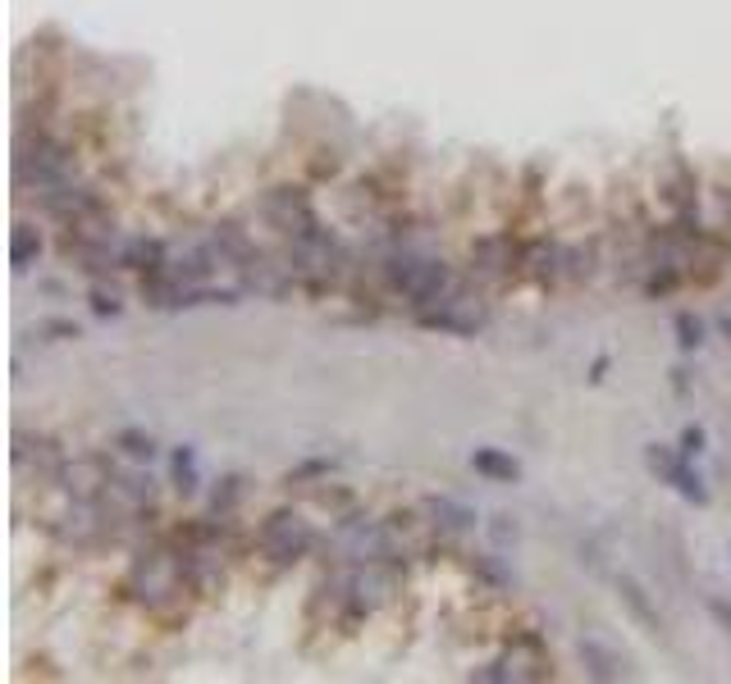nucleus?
<instances>
[{
  "mask_svg": "<svg viewBox=\"0 0 731 684\" xmlns=\"http://www.w3.org/2000/svg\"><path fill=\"white\" fill-rule=\"evenodd\" d=\"M74 174V151L51 137L46 129H33V123H23L19 133V155H14V183L19 188H55V183H69Z\"/></svg>",
  "mask_w": 731,
  "mask_h": 684,
  "instance_id": "nucleus-1",
  "label": "nucleus"
},
{
  "mask_svg": "<svg viewBox=\"0 0 731 684\" xmlns=\"http://www.w3.org/2000/svg\"><path fill=\"white\" fill-rule=\"evenodd\" d=\"M384 278H389V288H393V293H403L416 310H425V306H439V301H444V297H452V288H457V278H452V269H448L444 261L412 256V252H403V256H389Z\"/></svg>",
  "mask_w": 731,
  "mask_h": 684,
  "instance_id": "nucleus-2",
  "label": "nucleus"
},
{
  "mask_svg": "<svg viewBox=\"0 0 731 684\" xmlns=\"http://www.w3.org/2000/svg\"><path fill=\"white\" fill-rule=\"evenodd\" d=\"M257 548L274 566H293L316 548V525L302 520L297 511H270L257 530Z\"/></svg>",
  "mask_w": 731,
  "mask_h": 684,
  "instance_id": "nucleus-3",
  "label": "nucleus"
},
{
  "mask_svg": "<svg viewBox=\"0 0 731 684\" xmlns=\"http://www.w3.org/2000/svg\"><path fill=\"white\" fill-rule=\"evenodd\" d=\"M257 210H261V220L284 238H307L312 229H320L307 188H270Z\"/></svg>",
  "mask_w": 731,
  "mask_h": 684,
  "instance_id": "nucleus-4",
  "label": "nucleus"
},
{
  "mask_svg": "<svg viewBox=\"0 0 731 684\" xmlns=\"http://www.w3.org/2000/svg\"><path fill=\"white\" fill-rule=\"evenodd\" d=\"M645 465H650V475H658L663 484H673L686 503L695 507H709V484L699 479V471L690 465V456L681 448H667V443H650L645 448Z\"/></svg>",
  "mask_w": 731,
  "mask_h": 684,
  "instance_id": "nucleus-5",
  "label": "nucleus"
},
{
  "mask_svg": "<svg viewBox=\"0 0 731 684\" xmlns=\"http://www.w3.org/2000/svg\"><path fill=\"white\" fill-rule=\"evenodd\" d=\"M42 210L51 214V220H59L65 229H78V224H91V220H101L106 206L101 197L87 188V183H55V188L42 192Z\"/></svg>",
  "mask_w": 731,
  "mask_h": 684,
  "instance_id": "nucleus-6",
  "label": "nucleus"
},
{
  "mask_svg": "<svg viewBox=\"0 0 731 684\" xmlns=\"http://www.w3.org/2000/svg\"><path fill=\"white\" fill-rule=\"evenodd\" d=\"M416 324H421V329H439V333L467 338V333H476V329L490 324V310L476 306V301H462V297H444L439 306L416 310Z\"/></svg>",
  "mask_w": 731,
  "mask_h": 684,
  "instance_id": "nucleus-7",
  "label": "nucleus"
},
{
  "mask_svg": "<svg viewBox=\"0 0 731 684\" xmlns=\"http://www.w3.org/2000/svg\"><path fill=\"white\" fill-rule=\"evenodd\" d=\"M14 461L19 465H28L33 461V471L37 475H46V479H65V471H69V452L59 448L55 439H46V433H37V439H28V433H14Z\"/></svg>",
  "mask_w": 731,
  "mask_h": 684,
  "instance_id": "nucleus-8",
  "label": "nucleus"
},
{
  "mask_svg": "<svg viewBox=\"0 0 731 684\" xmlns=\"http://www.w3.org/2000/svg\"><path fill=\"white\" fill-rule=\"evenodd\" d=\"M618 603L626 607V616H631L645 635H654V639H663V635H667V620L658 616V607L650 603V594L640 588V580H635V575H618Z\"/></svg>",
  "mask_w": 731,
  "mask_h": 684,
  "instance_id": "nucleus-9",
  "label": "nucleus"
},
{
  "mask_svg": "<svg viewBox=\"0 0 731 684\" xmlns=\"http://www.w3.org/2000/svg\"><path fill=\"white\" fill-rule=\"evenodd\" d=\"M581 662H586L590 680H626L631 675V662L618 648H608L603 639H581Z\"/></svg>",
  "mask_w": 731,
  "mask_h": 684,
  "instance_id": "nucleus-10",
  "label": "nucleus"
},
{
  "mask_svg": "<svg viewBox=\"0 0 731 684\" xmlns=\"http://www.w3.org/2000/svg\"><path fill=\"white\" fill-rule=\"evenodd\" d=\"M421 511L430 516V525H435V530H444V534L476 530V511L467 503H457V497H425Z\"/></svg>",
  "mask_w": 731,
  "mask_h": 684,
  "instance_id": "nucleus-11",
  "label": "nucleus"
},
{
  "mask_svg": "<svg viewBox=\"0 0 731 684\" xmlns=\"http://www.w3.org/2000/svg\"><path fill=\"white\" fill-rule=\"evenodd\" d=\"M210 246L220 252V261H229V265H238V269L257 256V246H252L248 229H242L238 220H220V224H216V238H210Z\"/></svg>",
  "mask_w": 731,
  "mask_h": 684,
  "instance_id": "nucleus-12",
  "label": "nucleus"
},
{
  "mask_svg": "<svg viewBox=\"0 0 731 684\" xmlns=\"http://www.w3.org/2000/svg\"><path fill=\"white\" fill-rule=\"evenodd\" d=\"M119 265L138 269V274H151V269L170 265V252H165L161 238H129L124 246H119Z\"/></svg>",
  "mask_w": 731,
  "mask_h": 684,
  "instance_id": "nucleus-13",
  "label": "nucleus"
},
{
  "mask_svg": "<svg viewBox=\"0 0 731 684\" xmlns=\"http://www.w3.org/2000/svg\"><path fill=\"white\" fill-rule=\"evenodd\" d=\"M471 471L484 475V479H494V484H516V479H522V461L499 452V448H476L471 452Z\"/></svg>",
  "mask_w": 731,
  "mask_h": 684,
  "instance_id": "nucleus-14",
  "label": "nucleus"
},
{
  "mask_svg": "<svg viewBox=\"0 0 731 684\" xmlns=\"http://www.w3.org/2000/svg\"><path fill=\"white\" fill-rule=\"evenodd\" d=\"M471 265H476L480 274H499V269H508V265H512V246H508V238H480V242L471 246Z\"/></svg>",
  "mask_w": 731,
  "mask_h": 684,
  "instance_id": "nucleus-15",
  "label": "nucleus"
},
{
  "mask_svg": "<svg viewBox=\"0 0 731 684\" xmlns=\"http://www.w3.org/2000/svg\"><path fill=\"white\" fill-rule=\"evenodd\" d=\"M42 256V233L33 229V224H14V246H10V261H14V269L23 274L28 265H33Z\"/></svg>",
  "mask_w": 731,
  "mask_h": 684,
  "instance_id": "nucleus-16",
  "label": "nucleus"
},
{
  "mask_svg": "<svg viewBox=\"0 0 731 684\" xmlns=\"http://www.w3.org/2000/svg\"><path fill=\"white\" fill-rule=\"evenodd\" d=\"M170 471H174V488L188 497V493H197V452L193 448H174V456H170Z\"/></svg>",
  "mask_w": 731,
  "mask_h": 684,
  "instance_id": "nucleus-17",
  "label": "nucleus"
},
{
  "mask_svg": "<svg viewBox=\"0 0 731 684\" xmlns=\"http://www.w3.org/2000/svg\"><path fill=\"white\" fill-rule=\"evenodd\" d=\"M114 448L124 452L129 461H151V456H156V439H151V433H142V429H119V433H114Z\"/></svg>",
  "mask_w": 731,
  "mask_h": 684,
  "instance_id": "nucleus-18",
  "label": "nucleus"
},
{
  "mask_svg": "<svg viewBox=\"0 0 731 684\" xmlns=\"http://www.w3.org/2000/svg\"><path fill=\"white\" fill-rule=\"evenodd\" d=\"M238 497H242V475H225L220 488H216V497H210V516H216V520H229L233 507H238Z\"/></svg>",
  "mask_w": 731,
  "mask_h": 684,
  "instance_id": "nucleus-19",
  "label": "nucleus"
},
{
  "mask_svg": "<svg viewBox=\"0 0 731 684\" xmlns=\"http://www.w3.org/2000/svg\"><path fill=\"white\" fill-rule=\"evenodd\" d=\"M677 347L681 352H699V347H705V320L690 316V310H681V316H677Z\"/></svg>",
  "mask_w": 731,
  "mask_h": 684,
  "instance_id": "nucleus-20",
  "label": "nucleus"
},
{
  "mask_svg": "<svg viewBox=\"0 0 731 684\" xmlns=\"http://www.w3.org/2000/svg\"><path fill=\"white\" fill-rule=\"evenodd\" d=\"M677 284H681V269H677L673 261H663V265L645 278V297H667V293H677Z\"/></svg>",
  "mask_w": 731,
  "mask_h": 684,
  "instance_id": "nucleus-21",
  "label": "nucleus"
},
{
  "mask_svg": "<svg viewBox=\"0 0 731 684\" xmlns=\"http://www.w3.org/2000/svg\"><path fill=\"white\" fill-rule=\"evenodd\" d=\"M471 575H480L490 588H508V584H512V571L499 562V556H476V562H471Z\"/></svg>",
  "mask_w": 731,
  "mask_h": 684,
  "instance_id": "nucleus-22",
  "label": "nucleus"
},
{
  "mask_svg": "<svg viewBox=\"0 0 731 684\" xmlns=\"http://www.w3.org/2000/svg\"><path fill=\"white\" fill-rule=\"evenodd\" d=\"M334 471V461L329 456H312V461H302V465H293L288 471V484H307V479H325Z\"/></svg>",
  "mask_w": 731,
  "mask_h": 684,
  "instance_id": "nucleus-23",
  "label": "nucleus"
},
{
  "mask_svg": "<svg viewBox=\"0 0 731 684\" xmlns=\"http://www.w3.org/2000/svg\"><path fill=\"white\" fill-rule=\"evenodd\" d=\"M91 310H97V316H119V310H124V297H119V288L97 284L91 288Z\"/></svg>",
  "mask_w": 731,
  "mask_h": 684,
  "instance_id": "nucleus-24",
  "label": "nucleus"
},
{
  "mask_svg": "<svg viewBox=\"0 0 731 684\" xmlns=\"http://www.w3.org/2000/svg\"><path fill=\"white\" fill-rule=\"evenodd\" d=\"M705 448H709V433L699 429V424H686L681 429V452L695 461V456H705Z\"/></svg>",
  "mask_w": 731,
  "mask_h": 684,
  "instance_id": "nucleus-25",
  "label": "nucleus"
},
{
  "mask_svg": "<svg viewBox=\"0 0 731 684\" xmlns=\"http://www.w3.org/2000/svg\"><path fill=\"white\" fill-rule=\"evenodd\" d=\"M490 539L494 543H516V539H522V525H516L512 516H494L490 520Z\"/></svg>",
  "mask_w": 731,
  "mask_h": 684,
  "instance_id": "nucleus-26",
  "label": "nucleus"
},
{
  "mask_svg": "<svg viewBox=\"0 0 731 684\" xmlns=\"http://www.w3.org/2000/svg\"><path fill=\"white\" fill-rule=\"evenodd\" d=\"M567 274L571 278H590L594 274V252H567Z\"/></svg>",
  "mask_w": 731,
  "mask_h": 684,
  "instance_id": "nucleus-27",
  "label": "nucleus"
},
{
  "mask_svg": "<svg viewBox=\"0 0 731 684\" xmlns=\"http://www.w3.org/2000/svg\"><path fill=\"white\" fill-rule=\"evenodd\" d=\"M42 333H55V342H65V338H83V329L74 320H42Z\"/></svg>",
  "mask_w": 731,
  "mask_h": 684,
  "instance_id": "nucleus-28",
  "label": "nucleus"
},
{
  "mask_svg": "<svg viewBox=\"0 0 731 684\" xmlns=\"http://www.w3.org/2000/svg\"><path fill=\"white\" fill-rule=\"evenodd\" d=\"M709 611H713V616H718V626H722V630H727V635H731V603H722V598H713V603H709Z\"/></svg>",
  "mask_w": 731,
  "mask_h": 684,
  "instance_id": "nucleus-29",
  "label": "nucleus"
},
{
  "mask_svg": "<svg viewBox=\"0 0 731 684\" xmlns=\"http://www.w3.org/2000/svg\"><path fill=\"white\" fill-rule=\"evenodd\" d=\"M722 333H727V338H731V316H727V320H722Z\"/></svg>",
  "mask_w": 731,
  "mask_h": 684,
  "instance_id": "nucleus-30",
  "label": "nucleus"
}]
</instances>
